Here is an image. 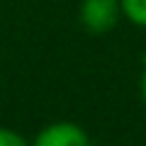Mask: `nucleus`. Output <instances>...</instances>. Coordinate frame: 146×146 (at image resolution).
I'll return each mask as SVG.
<instances>
[{"instance_id":"nucleus-1","label":"nucleus","mask_w":146,"mask_h":146,"mask_svg":"<svg viewBox=\"0 0 146 146\" xmlns=\"http://www.w3.org/2000/svg\"><path fill=\"white\" fill-rule=\"evenodd\" d=\"M122 20L119 0H83L80 3V25L90 34H105L115 29Z\"/></svg>"},{"instance_id":"nucleus-2","label":"nucleus","mask_w":146,"mask_h":146,"mask_svg":"<svg viewBox=\"0 0 146 146\" xmlns=\"http://www.w3.org/2000/svg\"><path fill=\"white\" fill-rule=\"evenodd\" d=\"M32 146H90V136L80 124L54 122L34 136Z\"/></svg>"},{"instance_id":"nucleus-3","label":"nucleus","mask_w":146,"mask_h":146,"mask_svg":"<svg viewBox=\"0 0 146 146\" xmlns=\"http://www.w3.org/2000/svg\"><path fill=\"white\" fill-rule=\"evenodd\" d=\"M119 3H122V17L146 29V0H119Z\"/></svg>"},{"instance_id":"nucleus-4","label":"nucleus","mask_w":146,"mask_h":146,"mask_svg":"<svg viewBox=\"0 0 146 146\" xmlns=\"http://www.w3.org/2000/svg\"><path fill=\"white\" fill-rule=\"evenodd\" d=\"M0 146H32L20 131L10 129V127H0Z\"/></svg>"},{"instance_id":"nucleus-5","label":"nucleus","mask_w":146,"mask_h":146,"mask_svg":"<svg viewBox=\"0 0 146 146\" xmlns=\"http://www.w3.org/2000/svg\"><path fill=\"white\" fill-rule=\"evenodd\" d=\"M141 100L146 105V63H144V71H141Z\"/></svg>"}]
</instances>
